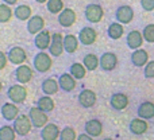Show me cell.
<instances>
[{
    "instance_id": "obj_1",
    "label": "cell",
    "mask_w": 154,
    "mask_h": 140,
    "mask_svg": "<svg viewBox=\"0 0 154 140\" xmlns=\"http://www.w3.org/2000/svg\"><path fill=\"white\" fill-rule=\"evenodd\" d=\"M12 127H14V130H15L16 135L26 136L30 133V131H31V128L34 127V125H32L29 115H19V116L14 120Z\"/></svg>"
},
{
    "instance_id": "obj_2",
    "label": "cell",
    "mask_w": 154,
    "mask_h": 140,
    "mask_svg": "<svg viewBox=\"0 0 154 140\" xmlns=\"http://www.w3.org/2000/svg\"><path fill=\"white\" fill-rule=\"evenodd\" d=\"M32 65H34V69L39 73H46L51 69L53 66V59H51V55L48 53H41L35 54L34 61H32Z\"/></svg>"
},
{
    "instance_id": "obj_3",
    "label": "cell",
    "mask_w": 154,
    "mask_h": 140,
    "mask_svg": "<svg viewBox=\"0 0 154 140\" xmlns=\"http://www.w3.org/2000/svg\"><path fill=\"white\" fill-rule=\"evenodd\" d=\"M84 15H85V19H87L89 23H99L104 16V10L100 4L92 3V4H88L87 7H85Z\"/></svg>"
},
{
    "instance_id": "obj_4",
    "label": "cell",
    "mask_w": 154,
    "mask_h": 140,
    "mask_svg": "<svg viewBox=\"0 0 154 140\" xmlns=\"http://www.w3.org/2000/svg\"><path fill=\"white\" fill-rule=\"evenodd\" d=\"M29 117L35 128H43L49 121V117H48V115H46V112L41 111L38 106H31V108H30Z\"/></svg>"
},
{
    "instance_id": "obj_5",
    "label": "cell",
    "mask_w": 154,
    "mask_h": 140,
    "mask_svg": "<svg viewBox=\"0 0 154 140\" xmlns=\"http://www.w3.org/2000/svg\"><path fill=\"white\" fill-rule=\"evenodd\" d=\"M7 96L12 103L22 104L27 98V89L23 85H11L7 90Z\"/></svg>"
},
{
    "instance_id": "obj_6",
    "label": "cell",
    "mask_w": 154,
    "mask_h": 140,
    "mask_svg": "<svg viewBox=\"0 0 154 140\" xmlns=\"http://www.w3.org/2000/svg\"><path fill=\"white\" fill-rule=\"evenodd\" d=\"M65 51L64 49V37L60 32L51 34V43L49 47V54L51 57H60Z\"/></svg>"
},
{
    "instance_id": "obj_7",
    "label": "cell",
    "mask_w": 154,
    "mask_h": 140,
    "mask_svg": "<svg viewBox=\"0 0 154 140\" xmlns=\"http://www.w3.org/2000/svg\"><path fill=\"white\" fill-rule=\"evenodd\" d=\"M8 62H11L12 65H23L27 59V54L24 51L23 47H19V46H14L8 50Z\"/></svg>"
},
{
    "instance_id": "obj_8",
    "label": "cell",
    "mask_w": 154,
    "mask_h": 140,
    "mask_svg": "<svg viewBox=\"0 0 154 140\" xmlns=\"http://www.w3.org/2000/svg\"><path fill=\"white\" fill-rule=\"evenodd\" d=\"M79 104L82 106V108H92L96 104V100H97V96L93 90L91 89H82L81 92L79 93Z\"/></svg>"
},
{
    "instance_id": "obj_9",
    "label": "cell",
    "mask_w": 154,
    "mask_h": 140,
    "mask_svg": "<svg viewBox=\"0 0 154 140\" xmlns=\"http://www.w3.org/2000/svg\"><path fill=\"white\" fill-rule=\"evenodd\" d=\"M115 18H116V22H119V23L128 24L134 19V10L130 5H120V7L116 8Z\"/></svg>"
},
{
    "instance_id": "obj_10",
    "label": "cell",
    "mask_w": 154,
    "mask_h": 140,
    "mask_svg": "<svg viewBox=\"0 0 154 140\" xmlns=\"http://www.w3.org/2000/svg\"><path fill=\"white\" fill-rule=\"evenodd\" d=\"M97 39V32L92 27H82L79 32V40L84 46H91Z\"/></svg>"
},
{
    "instance_id": "obj_11",
    "label": "cell",
    "mask_w": 154,
    "mask_h": 140,
    "mask_svg": "<svg viewBox=\"0 0 154 140\" xmlns=\"http://www.w3.org/2000/svg\"><path fill=\"white\" fill-rule=\"evenodd\" d=\"M34 43H35V47L41 51H45V50H49L50 47V43H51V34L49 30H42L41 32H38L35 35V39H34Z\"/></svg>"
},
{
    "instance_id": "obj_12",
    "label": "cell",
    "mask_w": 154,
    "mask_h": 140,
    "mask_svg": "<svg viewBox=\"0 0 154 140\" xmlns=\"http://www.w3.org/2000/svg\"><path fill=\"white\" fill-rule=\"evenodd\" d=\"M128 103H130V100H128V96L125 94V93H114V94L111 96V98H109V105L112 106V109H115V111H123V109H126L128 106Z\"/></svg>"
},
{
    "instance_id": "obj_13",
    "label": "cell",
    "mask_w": 154,
    "mask_h": 140,
    "mask_svg": "<svg viewBox=\"0 0 154 140\" xmlns=\"http://www.w3.org/2000/svg\"><path fill=\"white\" fill-rule=\"evenodd\" d=\"M118 66V57L115 53L107 51L103 53L100 57V67L104 71H112L115 67Z\"/></svg>"
},
{
    "instance_id": "obj_14",
    "label": "cell",
    "mask_w": 154,
    "mask_h": 140,
    "mask_svg": "<svg viewBox=\"0 0 154 140\" xmlns=\"http://www.w3.org/2000/svg\"><path fill=\"white\" fill-rule=\"evenodd\" d=\"M128 130L133 135H137V136H141L143 133L147 132L149 130V124L145 119H141V117H137V119H133L128 124Z\"/></svg>"
},
{
    "instance_id": "obj_15",
    "label": "cell",
    "mask_w": 154,
    "mask_h": 140,
    "mask_svg": "<svg viewBox=\"0 0 154 140\" xmlns=\"http://www.w3.org/2000/svg\"><path fill=\"white\" fill-rule=\"evenodd\" d=\"M32 76H34V71L27 65H19L15 70V78L19 84H27V82H30L32 79Z\"/></svg>"
},
{
    "instance_id": "obj_16",
    "label": "cell",
    "mask_w": 154,
    "mask_h": 140,
    "mask_svg": "<svg viewBox=\"0 0 154 140\" xmlns=\"http://www.w3.org/2000/svg\"><path fill=\"white\" fill-rule=\"evenodd\" d=\"M45 27V19L41 15H34L27 20V31L31 35H37Z\"/></svg>"
},
{
    "instance_id": "obj_17",
    "label": "cell",
    "mask_w": 154,
    "mask_h": 140,
    "mask_svg": "<svg viewBox=\"0 0 154 140\" xmlns=\"http://www.w3.org/2000/svg\"><path fill=\"white\" fill-rule=\"evenodd\" d=\"M60 133H61V130L58 128V125L48 123L41 131V138L42 140H57L60 139Z\"/></svg>"
},
{
    "instance_id": "obj_18",
    "label": "cell",
    "mask_w": 154,
    "mask_h": 140,
    "mask_svg": "<svg viewBox=\"0 0 154 140\" xmlns=\"http://www.w3.org/2000/svg\"><path fill=\"white\" fill-rule=\"evenodd\" d=\"M16 105H18V104H15V103L3 104L2 109H0L3 119L7 120V121H14V120L19 116V108Z\"/></svg>"
},
{
    "instance_id": "obj_19",
    "label": "cell",
    "mask_w": 154,
    "mask_h": 140,
    "mask_svg": "<svg viewBox=\"0 0 154 140\" xmlns=\"http://www.w3.org/2000/svg\"><path fill=\"white\" fill-rule=\"evenodd\" d=\"M77 16L76 12L72 10V8H64L61 12L58 13V23L61 24L62 27H70L75 24Z\"/></svg>"
},
{
    "instance_id": "obj_20",
    "label": "cell",
    "mask_w": 154,
    "mask_h": 140,
    "mask_svg": "<svg viewBox=\"0 0 154 140\" xmlns=\"http://www.w3.org/2000/svg\"><path fill=\"white\" fill-rule=\"evenodd\" d=\"M84 131L88 135L92 136V138H97V136H100L103 133V124L97 119H91L85 123Z\"/></svg>"
},
{
    "instance_id": "obj_21",
    "label": "cell",
    "mask_w": 154,
    "mask_h": 140,
    "mask_svg": "<svg viewBox=\"0 0 154 140\" xmlns=\"http://www.w3.org/2000/svg\"><path fill=\"white\" fill-rule=\"evenodd\" d=\"M143 35H142L141 31H137V30H133L127 34V38H126V42H127V46L131 49V50H137V49H141V46L143 45Z\"/></svg>"
},
{
    "instance_id": "obj_22",
    "label": "cell",
    "mask_w": 154,
    "mask_h": 140,
    "mask_svg": "<svg viewBox=\"0 0 154 140\" xmlns=\"http://www.w3.org/2000/svg\"><path fill=\"white\" fill-rule=\"evenodd\" d=\"M149 62V53L145 49H137L131 54V64L137 67H143Z\"/></svg>"
},
{
    "instance_id": "obj_23",
    "label": "cell",
    "mask_w": 154,
    "mask_h": 140,
    "mask_svg": "<svg viewBox=\"0 0 154 140\" xmlns=\"http://www.w3.org/2000/svg\"><path fill=\"white\" fill-rule=\"evenodd\" d=\"M58 84L60 89H62L64 92H72V90H75L77 82L76 78L70 73H64L58 77Z\"/></svg>"
},
{
    "instance_id": "obj_24",
    "label": "cell",
    "mask_w": 154,
    "mask_h": 140,
    "mask_svg": "<svg viewBox=\"0 0 154 140\" xmlns=\"http://www.w3.org/2000/svg\"><path fill=\"white\" fill-rule=\"evenodd\" d=\"M138 117L145 120H150L154 117V103L152 101H143L139 104L138 109H137Z\"/></svg>"
},
{
    "instance_id": "obj_25",
    "label": "cell",
    "mask_w": 154,
    "mask_h": 140,
    "mask_svg": "<svg viewBox=\"0 0 154 140\" xmlns=\"http://www.w3.org/2000/svg\"><path fill=\"white\" fill-rule=\"evenodd\" d=\"M41 89H42L43 94H48V96H51V94H56L60 89V84L57 79L54 78H46L42 81V85H41Z\"/></svg>"
},
{
    "instance_id": "obj_26",
    "label": "cell",
    "mask_w": 154,
    "mask_h": 140,
    "mask_svg": "<svg viewBox=\"0 0 154 140\" xmlns=\"http://www.w3.org/2000/svg\"><path fill=\"white\" fill-rule=\"evenodd\" d=\"M107 34H108V37L114 40L120 39V38L123 37V34H125L123 24L119 23V22H114V23H111L108 26V28H107Z\"/></svg>"
},
{
    "instance_id": "obj_27",
    "label": "cell",
    "mask_w": 154,
    "mask_h": 140,
    "mask_svg": "<svg viewBox=\"0 0 154 140\" xmlns=\"http://www.w3.org/2000/svg\"><path fill=\"white\" fill-rule=\"evenodd\" d=\"M79 43H80L79 37H75L72 34H66L64 37V49L66 53H69V54L75 53L77 49H79Z\"/></svg>"
},
{
    "instance_id": "obj_28",
    "label": "cell",
    "mask_w": 154,
    "mask_h": 140,
    "mask_svg": "<svg viewBox=\"0 0 154 140\" xmlns=\"http://www.w3.org/2000/svg\"><path fill=\"white\" fill-rule=\"evenodd\" d=\"M31 13H32L31 7L27 4H19L14 10V15H15V18L18 20H29L31 18Z\"/></svg>"
},
{
    "instance_id": "obj_29",
    "label": "cell",
    "mask_w": 154,
    "mask_h": 140,
    "mask_svg": "<svg viewBox=\"0 0 154 140\" xmlns=\"http://www.w3.org/2000/svg\"><path fill=\"white\" fill-rule=\"evenodd\" d=\"M82 64H84V66L87 67V70L93 71V70H96L99 66H100V58H99L96 54L88 53L87 55H84Z\"/></svg>"
},
{
    "instance_id": "obj_30",
    "label": "cell",
    "mask_w": 154,
    "mask_h": 140,
    "mask_svg": "<svg viewBox=\"0 0 154 140\" xmlns=\"http://www.w3.org/2000/svg\"><path fill=\"white\" fill-rule=\"evenodd\" d=\"M37 106L41 109V111H43V112H51L54 109V106H56V104H54V100L50 97V96H48V94H45V96H42V97L38 100V103H37Z\"/></svg>"
},
{
    "instance_id": "obj_31",
    "label": "cell",
    "mask_w": 154,
    "mask_h": 140,
    "mask_svg": "<svg viewBox=\"0 0 154 140\" xmlns=\"http://www.w3.org/2000/svg\"><path fill=\"white\" fill-rule=\"evenodd\" d=\"M69 73L75 77L76 79H82L87 76V67L84 66V64H80V62H75L73 65H70L69 67Z\"/></svg>"
},
{
    "instance_id": "obj_32",
    "label": "cell",
    "mask_w": 154,
    "mask_h": 140,
    "mask_svg": "<svg viewBox=\"0 0 154 140\" xmlns=\"http://www.w3.org/2000/svg\"><path fill=\"white\" fill-rule=\"evenodd\" d=\"M16 132L12 125H2L0 127V140H15Z\"/></svg>"
},
{
    "instance_id": "obj_33",
    "label": "cell",
    "mask_w": 154,
    "mask_h": 140,
    "mask_svg": "<svg viewBox=\"0 0 154 140\" xmlns=\"http://www.w3.org/2000/svg\"><path fill=\"white\" fill-rule=\"evenodd\" d=\"M46 7L50 13H60L64 10V1L62 0H48Z\"/></svg>"
},
{
    "instance_id": "obj_34",
    "label": "cell",
    "mask_w": 154,
    "mask_h": 140,
    "mask_svg": "<svg viewBox=\"0 0 154 140\" xmlns=\"http://www.w3.org/2000/svg\"><path fill=\"white\" fill-rule=\"evenodd\" d=\"M11 16H12V10L8 4L3 3L0 4V23H7L11 20Z\"/></svg>"
},
{
    "instance_id": "obj_35",
    "label": "cell",
    "mask_w": 154,
    "mask_h": 140,
    "mask_svg": "<svg viewBox=\"0 0 154 140\" xmlns=\"http://www.w3.org/2000/svg\"><path fill=\"white\" fill-rule=\"evenodd\" d=\"M77 133L76 130L72 127H65L61 130V133H60V140H77Z\"/></svg>"
},
{
    "instance_id": "obj_36",
    "label": "cell",
    "mask_w": 154,
    "mask_h": 140,
    "mask_svg": "<svg viewBox=\"0 0 154 140\" xmlns=\"http://www.w3.org/2000/svg\"><path fill=\"white\" fill-rule=\"evenodd\" d=\"M142 35H143L145 42L147 43H154V24H147L145 26L143 31H142Z\"/></svg>"
},
{
    "instance_id": "obj_37",
    "label": "cell",
    "mask_w": 154,
    "mask_h": 140,
    "mask_svg": "<svg viewBox=\"0 0 154 140\" xmlns=\"http://www.w3.org/2000/svg\"><path fill=\"white\" fill-rule=\"evenodd\" d=\"M145 78H154V61H149L143 69Z\"/></svg>"
},
{
    "instance_id": "obj_38",
    "label": "cell",
    "mask_w": 154,
    "mask_h": 140,
    "mask_svg": "<svg viewBox=\"0 0 154 140\" xmlns=\"http://www.w3.org/2000/svg\"><path fill=\"white\" fill-rule=\"evenodd\" d=\"M141 7L147 12L154 11V0H141Z\"/></svg>"
},
{
    "instance_id": "obj_39",
    "label": "cell",
    "mask_w": 154,
    "mask_h": 140,
    "mask_svg": "<svg viewBox=\"0 0 154 140\" xmlns=\"http://www.w3.org/2000/svg\"><path fill=\"white\" fill-rule=\"evenodd\" d=\"M7 62H8V57L3 51H0V70H3L7 66Z\"/></svg>"
},
{
    "instance_id": "obj_40",
    "label": "cell",
    "mask_w": 154,
    "mask_h": 140,
    "mask_svg": "<svg viewBox=\"0 0 154 140\" xmlns=\"http://www.w3.org/2000/svg\"><path fill=\"white\" fill-rule=\"evenodd\" d=\"M77 140H93V138L85 132V133H80V135L77 136Z\"/></svg>"
},
{
    "instance_id": "obj_41",
    "label": "cell",
    "mask_w": 154,
    "mask_h": 140,
    "mask_svg": "<svg viewBox=\"0 0 154 140\" xmlns=\"http://www.w3.org/2000/svg\"><path fill=\"white\" fill-rule=\"evenodd\" d=\"M3 1H4L5 4H8V5H15L16 3H18V0H3Z\"/></svg>"
},
{
    "instance_id": "obj_42",
    "label": "cell",
    "mask_w": 154,
    "mask_h": 140,
    "mask_svg": "<svg viewBox=\"0 0 154 140\" xmlns=\"http://www.w3.org/2000/svg\"><path fill=\"white\" fill-rule=\"evenodd\" d=\"M37 3H39V4H43V3H48V0H35Z\"/></svg>"
},
{
    "instance_id": "obj_43",
    "label": "cell",
    "mask_w": 154,
    "mask_h": 140,
    "mask_svg": "<svg viewBox=\"0 0 154 140\" xmlns=\"http://www.w3.org/2000/svg\"><path fill=\"white\" fill-rule=\"evenodd\" d=\"M2 89H3V84H2V81H0V92H2Z\"/></svg>"
},
{
    "instance_id": "obj_44",
    "label": "cell",
    "mask_w": 154,
    "mask_h": 140,
    "mask_svg": "<svg viewBox=\"0 0 154 140\" xmlns=\"http://www.w3.org/2000/svg\"><path fill=\"white\" fill-rule=\"evenodd\" d=\"M103 140H114V139H111V138H106V139H103Z\"/></svg>"
}]
</instances>
